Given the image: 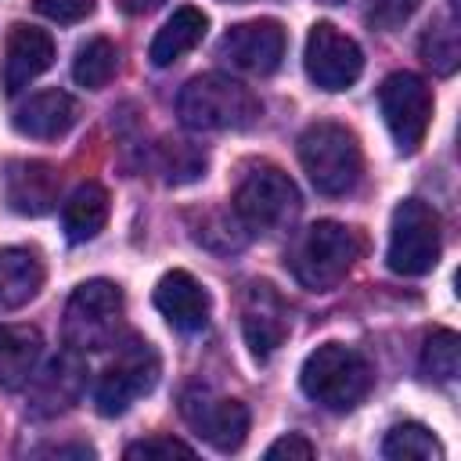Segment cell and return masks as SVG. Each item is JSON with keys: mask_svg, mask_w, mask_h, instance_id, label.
<instances>
[{"mask_svg": "<svg viewBox=\"0 0 461 461\" xmlns=\"http://www.w3.org/2000/svg\"><path fill=\"white\" fill-rule=\"evenodd\" d=\"M205 29H209V18H205L198 7H176V11L166 18V25L155 32L148 58H151L158 68H166V65H173L176 58H184L187 50H194V47L202 43Z\"/></svg>", "mask_w": 461, "mask_h": 461, "instance_id": "cell-21", "label": "cell"}, {"mask_svg": "<svg viewBox=\"0 0 461 461\" xmlns=\"http://www.w3.org/2000/svg\"><path fill=\"white\" fill-rule=\"evenodd\" d=\"M306 76L321 86V90H349L360 72H364V54L357 47V40H349L346 32H339L331 22H317L306 36V54H303Z\"/></svg>", "mask_w": 461, "mask_h": 461, "instance_id": "cell-10", "label": "cell"}, {"mask_svg": "<svg viewBox=\"0 0 461 461\" xmlns=\"http://www.w3.org/2000/svg\"><path fill=\"white\" fill-rule=\"evenodd\" d=\"M259 97L223 72L194 76L176 97V115L191 130H245L259 119Z\"/></svg>", "mask_w": 461, "mask_h": 461, "instance_id": "cell-2", "label": "cell"}, {"mask_svg": "<svg viewBox=\"0 0 461 461\" xmlns=\"http://www.w3.org/2000/svg\"><path fill=\"white\" fill-rule=\"evenodd\" d=\"M155 382H158V357H155V349L144 339L115 342V360L101 371L97 389H94L97 414H104V418L126 414L137 396L155 389Z\"/></svg>", "mask_w": 461, "mask_h": 461, "instance_id": "cell-8", "label": "cell"}, {"mask_svg": "<svg viewBox=\"0 0 461 461\" xmlns=\"http://www.w3.org/2000/svg\"><path fill=\"white\" fill-rule=\"evenodd\" d=\"M119 321H122V292L119 285L94 277L76 285L65 306L61 339L76 353H97L119 342Z\"/></svg>", "mask_w": 461, "mask_h": 461, "instance_id": "cell-6", "label": "cell"}, {"mask_svg": "<svg viewBox=\"0 0 461 461\" xmlns=\"http://www.w3.org/2000/svg\"><path fill=\"white\" fill-rule=\"evenodd\" d=\"M234 216L245 230L274 234L285 230L299 212V191L285 169L274 162H256L241 173L234 187Z\"/></svg>", "mask_w": 461, "mask_h": 461, "instance_id": "cell-5", "label": "cell"}, {"mask_svg": "<svg viewBox=\"0 0 461 461\" xmlns=\"http://www.w3.org/2000/svg\"><path fill=\"white\" fill-rule=\"evenodd\" d=\"M378 108H382V119H385L396 148L403 155L418 151V144L425 140L429 122H432V90H429V83L414 72H393L378 86Z\"/></svg>", "mask_w": 461, "mask_h": 461, "instance_id": "cell-9", "label": "cell"}, {"mask_svg": "<svg viewBox=\"0 0 461 461\" xmlns=\"http://www.w3.org/2000/svg\"><path fill=\"white\" fill-rule=\"evenodd\" d=\"M43 288V263L32 249H0V310H18Z\"/></svg>", "mask_w": 461, "mask_h": 461, "instance_id": "cell-20", "label": "cell"}, {"mask_svg": "<svg viewBox=\"0 0 461 461\" xmlns=\"http://www.w3.org/2000/svg\"><path fill=\"white\" fill-rule=\"evenodd\" d=\"M389 270L421 277L439 263V216L418 198H403L389 223Z\"/></svg>", "mask_w": 461, "mask_h": 461, "instance_id": "cell-7", "label": "cell"}, {"mask_svg": "<svg viewBox=\"0 0 461 461\" xmlns=\"http://www.w3.org/2000/svg\"><path fill=\"white\" fill-rule=\"evenodd\" d=\"M155 310L176 328V331H202L209 321V292L187 274L169 270L155 285Z\"/></svg>", "mask_w": 461, "mask_h": 461, "instance_id": "cell-16", "label": "cell"}, {"mask_svg": "<svg viewBox=\"0 0 461 461\" xmlns=\"http://www.w3.org/2000/svg\"><path fill=\"white\" fill-rule=\"evenodd\" d=\"M72 122H76V101L65 90H40L29 101H22L11 115V126L32 140H54L68 133Z\"/></svg>", "mask_w": 461, "mask_h": 461, "instance_id": "cell-18", "label": "cell"}, {"mask_svg": "<svg viewBox=\"0 0 461 461\" xmlns=\"http://www.w3.org/2000/svg\"><path fill=\"white\" fill-rule=\"evenodd\" d=\"M360 238L353 227L339 223V220H317L310 223L292 252H288V267L295 274V281L310 292H331L360 259Z\"/></svg>", "mask_w": 461, "mask_h": 461, "instance_id": "cell-1", "label": "cell"}, {"mask_svg": "<svg viewBox=\"0 0 461 461\" xmlns=\"http://www.w3.org/2000/svg\"><path fill=\"white\" fill-rule=\"evenodd\" d=\"M418 4H421V0H367L364 18H367L375 29L389 32V29H400V25L418 11Z\"/></svg>", "mask_w": 461, "mask_h": 461, "instance_id": "cell-29", "label": "cell"}, {"mask_svg": "<svg viewBox=\"0 0 461 461\" xmlns=\"http://www.w3.org/2000/svg\"><path fill=\"white\" fill-rule=\"evenodd\" d=\"M126 457L130 461H169V457H194V450L173 436H148L140 443H130Z\"/></svg>", "mask_w": 461, "mask_h": 461, "instance_id": "cell-28", "label": "cell"}, {"mask_svg": "<svg viewBox=\"0 0 461 461\" xmlns=\"http://www.w3.org/2000/svg\"><path fill=\"white\" fill-rule=\"evenodd\" d=\"M205 169V151L191 140H162L158 144V173L166 184H191Z\"/></svg>", "mask_w": 461, "mask_h": 461, "instance_id": "cell-25", "label": "cell"}, {"mask_svg": "<svg viewBox=\"0 0 461 461\" xmlns=\"http://www.w3.org/2000/svg\"><path fill=\"white\" fill-rule=\"evenodd\" d=\"M292 317L288 303L277 295L270 281H249L241 292V331L249 342V353L256 360H267L288 335Z\"/></svg>", "mask_w": 461, "mask_h": 461, "instance_id": "cell-12", "label": "cell"}, {"mask_svg": "<svg viewBox=\"0 0 461 461\" xmlns=\"http://www.w3.org/2000/svg\"><path fill=\"white\" fill-rule=\"evenodd\" d=\"M421 58L439 72V76H450L461 61V43H457V29L454 22H436L425 29L421 36Z\"/></svg>", "mask_w": 461, "mask_h": 461, "instance_id": "cell-27", "label": "cell"}, {"mask_svg": "<svg viewBox=\"0 0 461 461\" xmlns=\"http://www.w3.org/2000/svg\"><path fill=\"white\" fill-rule=\"evenodd\" d=\"M108 223V191L101 184H79L65 209H61V227H65V238L68 241H90L101 234V227Z\"/></svg>", "mask_w": 461, "mask_h": 461, "instance_id": "cell-22", "label": "cell"}, {"mask_svg": "<svg viewBox=\"0 0 461 461\" xmlns=\"http://www.w3.org/2000/svg\"><path fill=\"white\" fill-rule=\"evenodd\" d=\"M382 454L389 461H439L443 457V447L439 439L418 425V421H403V425H393L385 443H382Z\"/></svg>", "mask_w": 461, "mask_h": 461, "instance_id": "cell-24", "label": "cell"}, {"mask_svg": "<svg viewBox=\"0 0 461 461\" xmlns=\"http://www.w3.org/2000/svg\"><path fill=\"white\" fill-rule=\"evenodd\" d=\"M220 58L230 61L234 68L267 76L281 65L285 58V29L274 18H256V22H241L230 25L220 40Z\"/></svg>", "mask_w": 461, "mask_h": 461, "instance_id": "cell-13", "label": "cell"}, {"mask_svg": "<svg viewBox=\"0 0 461 461\" xmlns=\"http://www.w3.org/2000/svg\"><path fill=\"white\" fill-rule=\"evenodd\" d=\"M58 169L50 162H11L7 166V180H4V191H7V205L22 216H43L54 209L58 202Z\"/></svg>", "mask_w": 461, "mask_h": 461, "instance_id": "cell-17", "label": "cell"}, {"mask_svg": "<svg viewBox=\"0 0 461 461\" xmlns=\"http://www.w3.org/2000/svg\"><path fill=\"white\" fill-rule=\"evenodd\" d=\"M371 378L375 375H371L367 357L357 353L353 346H342V342L317 346L303 360V371H299L303 393L328 411H353L367 396Z\"/></svg>", "mask_w": 461, "mask_h": 461, "instance_id": "cell-3", "label": "cell"}, {"mask_svg": "<svg viewBox=\"0 0 461 461\" xmlns=\"http://www.w3.org/2000/svg\"><path fill=\"white\" fill-rule=\"evenodd\" d=\"M36 11L50 22H83L94 11V0H36Z\"/></svg>", "mask_w": 461, "mask_h": 461, "instance_id": "cell-30", "label": "cell"}, {"mask_svg": "<svg viewBox=\"0 0 461 461\" xmlns=\"http://www.w3.org/2000/svg\"><path fill=\"white\" fill-rule=\"evenodd\" d=\"M115 68H119V50H115V43L104 40V36H94V40H86V43L76 50L72 79H76L79 86H86V90H101V86L112 83Z\"/></svg>", "mask_w": 461, "mask_h": 461, "instance_id": "cell-23", "label": "cell"}, {"mask_svg": "<svg viewBox=\"0 0 461 461\" xmlns=\"http://www.w3.org/2000/svg\"><path fill=\"white\" fill-rule=\"evenodd\" d=\"M32 414L40 418H54L61 411H68L86 385V364L79 360L76 349H65L61 357H54L43 375H32Z\"/></svg>", "mask_w": 461, "mask_h": 461, "instance_id": "cell-15", "label": "cell"}, {"mask_svg": "<svg viewBox=\"0 0 461 461\" xmlns=\"http://www.w3.org/2000/svg\"><path fill=\"white\" fill-rule=\"evenodd\" d=\"M461 371V342L450 328H439L421 346V375L436 382H450Z\"/></svg>", "mask_w": 461, "mask_h": 461, "instance_id": "cell-26", "label": "cell"}, {"mask_svg": "<svg viewBox=\"0 0 461 461\" xmlns=\"http://www.w3.org/2000/svg\"><path fill=\"white\" fill-rule=\"evenodd\" d=\"M180 411L198 439H205L212 450L230 454L249 436V407L230 396H216L209 389H191L180 400Z\"/></svg>", "mask_w": 461, "mask_h": 461, "instance_id": "cell-11", "label": "cell"}, {"mask_svg": "<svg viewBox=\"0 0 461 461\" xmlns=\"http://www.w3.org/2000/svg\"><path fill=\"white\" fill-rule=\"evenodd\" d=\"M54 65V40L36 25H11L4 43V90L18 94Z\"/></svg>", "mask_w": 461, "mask_h": 461, "instance_id": "cell-14", "label": "cell"}, {"mask_svg": "<svg viewBox=\"0 0 461 461\" xmlns=\"http://www.w3.org/2000/svg\"><path fill=\"white\" fill-rule=\"evenodd\" d=\"M299 162L321 194H349L360 184V144L357 133L339 122H313L299 137Z\"/></svg>", "mask_w": 461, "mask_h": 461, "instance_id": "cell-4", "label": "cell"}, {"mask_svg": "<svg viewBox=\"0 0 461 461\" xmlns=\"http://www.w3.org/2000/svg\"><path fill=\"white\" fill-rule=\"evenodd\" d=\"M40 454H50V457H68V454H72V457H94V450L83 447V443H79V447H47V450H40Z\"/></svg>", "mask_w": 461, "mask_h": 461, "instance_id": "cell-33", "label": "cell"}, {"mask_svg": "<svg viewBox=\"0 0 461 461\" xmlns=\"http://www.w3.org/2000/svg\"><path fill=\"white\" fill-rule=\"evenodd\" d=\"M43 339L32 324H0V389H22L36 375Z\"/></svg>", "mask_w": 461, "mask_h": 461, "instance_id": "cell-19", "label": "cell"}, {"mask_svg": "<svg viewBox=\"0 0 461 461\" xmlns=\"http://www.w3.org/2000/svg\"><path fill=\"white\" fill-rule=\"evenodd\" d=\"M328 4H339V0H328Z\"/></svg>", "mask_w": 461, "mask_h": 461, "instance_id": "cell-34", "label": "cell"}, {"mask_svg": "<svg viewBox=\"0 0 461 461\" xmlns=\"http://www.w3.org/2000/svg\"><path fill=\"white\" fill-rule=\"evenodd\" d=\"M267 457L270 461L274 457H299V461H306V457H313V443L306 436H299V432H288V436H281V439H274L267 447Z\"/></svg>", "mask_w": 461, "mask_h": 461, "instance_id": "cell-31", "label": "cell"}, {"mask_svg": "<svg viewBox=\"0 0 461 461\" xmlns=\"http://www.w3.org/2000/svg\"><path fill=\"white\" fill-rule=\"evenodd\" d=\"M166 0H119V7L126 11V14H148V11H155V7H162Z\"/></svg>", "mask_w": 461, "mask_h": 461, "instance_id": "cell-32", "label": "cell"}]
</instances>
